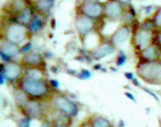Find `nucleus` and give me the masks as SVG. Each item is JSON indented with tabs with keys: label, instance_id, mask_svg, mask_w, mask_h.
Segmentation results:
<instances>
[{
	"label": "nucleus",
	"instance_id": "f257e3e1",
	"mask_svg": "<svg viewBox=\"0 0 161 127\" xmlns=\"http://www.w3.org/2000/svg\"><path fill=\"white\" fill-rule=\"evenodd\" d=\"M22 87L23 90L34 96H42L47 92V87L44 82L28 77L23 80Z\"/></svg>",
	"mask_w": 161,
	"mask_h": 127
},
{
	"label": "nucleus",
	"instance_id": "f03ea898",
	"mask_svg": "<svg viewBox=\"0 0 161 127\" xmlns=\"http://www.w3.org/2000/svg\"><path fill=\"white\" fill-rule=\"evenodd\" d=\"M139 74L145 79H158L161 81V65L156 62L143 63L139 68Z\"/></svg>",
	"mask_w": 161,
	"mask_h": 127
},
{
	"label": "nucleus",
	"instance_id": "7ed1b4c3",
	"mask_svg": "<svg viewBox=\"0 0 161 127\" xmlns=\"http://www.w3.org/2000/svg\"><path fill=\"white\" fill-rule=\"evenodd\" d=\"M26 28L19 25H14L9 27L7 31V36L11 42L17 43L20 42L26 37Z\"/></svg>",
	"mask_w": 161,
	"mask_h": 127
},
{
	"label": "nucleus",
	"instance_id": "20e7f679",
	"mask_svg": "<svg viewBox=\"0 0 161 127\" xmlns=\"http://www.w3.org/2000/svg\"><path fill=\"white\" fill-rule=\"evenodd\" d=\"M55 104L58 109L65 113L66 114L73 116L77 112V109L75 105L73 103L68 100L65 98L62 97H59L56 98Z\"/></svg>",
	"mask_w": 161,
	"mask_h": 127
},
{
	"label": "nucleus",
	"instance_id": "39448f33",
	"mask_svg": "<svg viewBox=\"0 0 161 127\" xmlns=\"http://www.w3.org/2000/svg\"><path fill=\"white\" fill-rule=\"evenodd\" d=\"M150 39L151 34L150 31L144 30L137 34V38H136V43H137V47H139L140 49H145L148 46Z\"/></svg>",
	"mask_w": 161,
	"mask_h": 127
},
{
	"label": "nucleus",
	"instance_id": "423d86ee",
	"mask_svg": "<svg viewBox=\"0 0 161 127\" xmlns=\"http://www.w3.org/2000/svg\"><path fill=\"white\" fill-rule=\"evenodd\" d=\"M20 65L15 63H8L5 66V74L9 79H15L20 73Z\"/></svg>",
	"mask_w": 161,
	"mask_h": 127
},
{
	"label": "nucleus",
	"instance_id": "0eeeda50",
	"mask_svg": "<svg viewBox=\"0 0 161 127\" xmlns=\"http://www.w3.org/2000/svg\"><path fill=\"white\" fill-rule=\"evenodd\" d=\"M129 32L126 28H123L118 31L113 36L112 42L116 46H121L126 42Z\"/></svg>",
	"mask_w": 161,
	"mask_h": 127
},
{
	"label": "nucleus",
	"instance_id": "6e6552de",
	"mask_svg": "<svg viewBox=\"0 0 161 127\" xmlns=\"http://www.w3.org/2000/svg\"><path fill=\"white\" fill-rule=\"evenodd\" d=\"M83 10L89 16L97 17L102 13V7L97 4L88 3L83 6Z\"/></svg>",
	"mask_w": 161,
	"mask_h": 127
},
{
	"label": "nucleus",
	"instance_id": "1a4fd4ad",
	"mask_svg": "<svg viewBox=\"0 0 161 127\" xmlns=\"http://www.w3.org/2000/svg\"><path fill=\"white\" fill-rule=\"evenodd\" d=\"M77 28L81 34H85L92 28V22L86 17H81L77 21Z\"/></svg>",
	"mask_w": 161,
	"mask_h": 127
},
{
	"label": "nucleus",
	"instance_id": "9d476101",
	"mask_svg": "<svg viewBox=\"0 0 161 127\" xmlns=\"http://www.w3.org/2000/svg\"><path fill=\"white\" fill-rule=\"evenodd\" d=\"M112 51H113V49H112L111 45L104 44L97 49V50L93 54V56H94L95 59H101V58L108 56V54L111 53Z\"/></svg>",
	"mask_w": 161,
	"mask_h": 127
},
{
	"label": "nucleus",
	"instance_id": "9b49d317",
	"mask_svg": "<svg viewBox=\"0 0 161 127\" xmlns=\"http://www.w3.org/2000/svg\"><path fill=\"white\" fill-rule=\"evenodd\" d=\"M26 111L31 116L38 118L42 115V108L36 102H30L27 103Z\"/></svg>",
	"mask_w": 161,
	"mask_h": 127
},
{
	"label": "nucleus",
	"instance_id": "f8f14e48",
	"mask_svg": "<svg viewBox=\"0 0 161 127\" xmlns=\"http://www.w3.org/2000/svg\"><path fill=\"white\" fill-rule=\"evenodd\" d=\"M121 12V7L119 4L116 2H111L108 4L106 7V13L108 16L116 17L120 15Z\"/></svg>",
	"mask_w": 161,
	"mask_h": 127
},
{
	"label": "nucleus",
	"instance_id": "ddd939ff",
	"mask_svg": "<svg viewBox=\"0 0 161 127\" xmlns=\"http://www.w3.org/2000/svg\"><path fill=\"white\" fill-rule=\"evenodd\" d=\"M2 52L9 57L14 56L18 52V48L17 47L16 45L13 44V43L7 42L2 47Z\"/></svg>",
	"mask_w": 161,
	"mask_h": 127
},
{
	"label": "nucleus",
	"instance_id": "4468645a",
	"mask_svg": "<svg viewBox=\"0 0 161 127\" xmlns=\"http://www.w3.org/2000/svg\"><path fill=\"white\" fill-rule=\"evenodd\" d=\"M143 56L147 60H152L156 59L157 57L156 49H155L154 47H149L146 48L143 52Z\"/></svg>",
	"mask_w": 161,
	"mask_h": 127
},
{
	"label": "nucleus",
	"instance_id": "2eb2a0df",
	"mask_svg": "<svg viewBox=\"0 0 161 127\" xmlns=\"http://www.w3.org/2000/svg\"><path fill=\"white\" fill-rule=\"evenodd\" d=\"M25 62L26 63L30 64V65H36V64L39 63L40 58L36 54H29L25 58Z\"/></svg>",
	"mask_w": 161,
	"mask_h": 127
},
{
	"label": "nucleus",
	"instance_id": "dca6fc26",
	"mask_svg": "<svg viewBox=\"0 0 161 127\" xmlns=\"http://www.w3.org/2000/svg\"><path fill=\"white\" fill-rule=\"evenodd\" d=\"M28 78L34 80H40L42 78V74L38 69H32L28 71L27 73Z\"/></svg>",
	"mask_w": 161,
	"mask_h": 127
},
{
	"label": "nucleus",
	"instance_id": "f3484780",
	"mask_svg": "<svg viewBox=\"0 0 161 127\" xmlns=\"http://www.w3.org/2000/svg\"><path fill=\"white\" fill-rule=\"evenodd\" d=\"M94 126H110V124L108 121L103 118H97L94 121Z\"/></svg>",
	"mask_w": 161,
	"mask_h": 127
},
{
	"label": "nucleus",
	"instance_id": "a211bd4d",
	"mask_svg": "<svg viewBox=\"0 0 161 127\" xmlns=\"http://www.w3.org/2000/svg\"><path fill=\"white\" fill-rule=\"evenodd\" d=\"M42 23L41 22L40 20H38V19H35L30 25V29L32 32H35V31L38 30V29L42 27Z\"/></svg>",
	"mask_w": 161,
	"mask_h": 127
},
{
	"label": "nucleus",
	"instance_id": "6ab92c4d",
	"mask_svg": "<svg viewBox=\"0 0 161 127\" xmlns=\"http://www.w3.org/2000/svg\"><path fill=\"white\" fill-rule=\"evenodd\" d=\"M30 17H31L30 10L28 9H25L24 11L22 12L20 18L22 22L27 23V22H28L29 20H30Z\"/></svg>",
	"mask_w": 161,
	"mask_h": 127
},
{
	"label": "nucleus",
	"instance_id": "aec40b11",
	"mask_svg": "<svg viewBox=\"0 0 161 127\" xmlns=\"http://www.w3.org/2000/svg\"><path fill=\"white\" fill-rule=\"evenodd\" d=\"M50 3L48 0H40L38 2V7L42 9H47L50 7Z\"/></svg>",
	"mask_w": 161,
	"mask_h": 127
},
{
	"label": "nucleus",
	"instance_id": "412c9836",
	"mask_svg": "<svg viewBox=\"0 0 161 127\" xmlns=\"http://www.w3.org/2000/svg\"><path fill=\"white\" fill-rule=\"evenodd\" d=\"M26 98L25 97L24 95H23V94H20L19 95H17L16 97V99H17V102L19 103L20 105H24L25 103H26Z\"/></svg>",
	"mask_w": 161,
	"mask_h": 127
},
{
	"label": "nucleus",
	"instance_id": "4be33fe9",
	"mask_svg": "<svg viewBox=\"0 0 161 127\" xmlns=\"http://www.w3.org/2000/svg\"><path fill=\"white\" fill-rule=\"evenodd\" d=\"M126 57L125 54L123 53L120 54L119 57H118V65H123L124 62H126Z\"/></svg>",
	"mask_w": 161,
	"mask_h": 127
},
{
	"label": "nucleus",
	"instance_id": "5701e85b",
	"mask_svg": "<svg viewBox=\"0 0 161 127\" xmlns=\"http://www.w3.org/2000/svg\"><path fill=\"white\" fill-rule=\"evenodd\" d=\"M80 76L82 79H88L91 76V74L89 73V71H86V70H83L80 74Z\"/></svg>",
	"mask_w": 161,
	"mask_h": 127
},
{
	"label": "nucleus",
	"instance_id": "b1692460",
	"mask_svg": "<svg viewBox=\"0 0 161 127\" xmlns=\"http://www.w3.org/2000/svg\"><path fill=\"white\" fill-rule=\"evenodd\" d=\"M50 82H51V84H52V86H53V87H55V88H58V87H60L59 82H58L57 80H51V81H50Z\"/></svg>",
	"mask_w": 161,
	"mask_h": 127
},
{
	"label": "nucleus",
	"instance_id": "393cba45",
	"mask_svg": "<svg viewBox=\"0 0 161 127\" xmlns=\"http://www.w3.org/2000/svg\"><path fill=\"white\" fill-rule=\"evenodd\" d=\"M1 56H2V59L4 60H5V61H9V57L7 56V54H5V53H3L2 52H1Z\"/></svg>",
	"mask_w": 161,
	"mask_h": 127
},
{
	"label": "nucleus",
	"instance_id": "a878e982",
	"mask_svg": "<svg viewBox=\"0 0 161 127\" xmlns=\"http://www.w3.org/2000/svg\"><path fill=\"white\" fill-rule=\"evenodd\" d=\"M156 22L158 23V25L161 26V12L158 15V16L156 17Z\"/></svg>",
	"mask_w": 161,
	"mask_h": 127
},
{
	"label": "nucleus",
	"instance_id": "bb28decb",
	"mask_svg": "<svg viewBox=\"0 0 161 127\" xmlns=\"http://www.w3.org/2000/svg\"><path fill=\"white\" fill-rule=\"evenodd\" d=\"M31 44H26V45L23 48V52H28V51L29 50V49L31 48Z\"/></svg>",
	"mask_w": 161,
	"mask_h": 127
},
{
	"label": "nucleus",
	"instance_id": "cd10ccee",
	"mask_svg": "<svg viewBox=\"0 0 161 127\" xmlns=\"http://www.w3.org/2000/svg\"><path fill=\"white\" fill-rule=\"evenodd\" d=\"M5 74L3 73V72H1V84H2L5 82Z\"/></svg>",
	"mask_w": 161,
	"mask_h": 127
},
{
	"label": "nucleus",
	"instance_id": "c85d7f7f",
	"mask_svg": "<svg viewBox=\"0 0 161 127\" xmlns=\"http://www.w3.org/2000/svg\"><path fill=\"white\" fill-rule=\"evenodd\" d=\"M126 75L127 77L129 78V79H134L133 74H131V73H126Z\"/></svg>",
	"mask_w": 161,
	"mask_h": 127
},
{
	"label": "nucleus",
	"instance_id": "c756f323",
	"mask_svg": "<svg viewBox=\"0 0 161 127\" xmlns=\"http://www.w3.org/2000/svg\"><path fill=\"white\" fill-rule=\"evenodd\" d=\"M126 95H127V96H128V97H130V98H131V99H134V96H133V95H131V94H129V93H127V94H126Z\"/></svg>",
	"mask_w": 161,
	"mask_h": 127
},
{
	"label": "nucleus",
	"instance_id": "7c9ffc66",
	"mask_svg": "<svg viewBox=\"0 0 161 127\" xmlns=\"http://www.w3.org/2000/svg\"><path fill=\"white\" fill-rule=\"evenodd\" d=\"M121 2H126L129 1V0H121Z\"/></svg>",
	"mask_w": 161,
	"mask_h": 127
},
{
	"label": "nucleus",
	"instance_id": "2f4dec72",
	"mask_svg": "<svg viewBox=\"0 0 161 127\" xmlns=\"http://www.w3.org/2000/svg\"><path fill=\"white\" fill-rule=\"evenodd\" d=\"M159 42L161 43V34L160 35V36H159Z\"/></svg>",
	"mask_w": 161,
	"mask_h": 127
}]
</instances>
